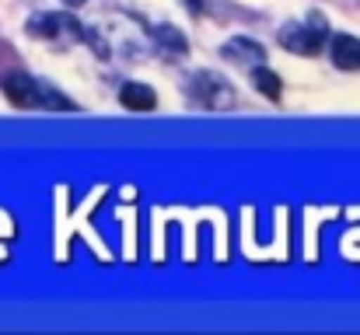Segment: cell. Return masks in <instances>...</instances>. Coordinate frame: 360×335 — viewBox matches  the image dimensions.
<instances>
[{"label":"cell","instance_id":"cell-1","mask_svg":"<svg viewBox=\"0 0 360 335\" xmlns=\"http://www.w3.org/2000/svg\"><path fill=\"white\" fill-rule=\"evenodd\" d=\"M4 95L21 105V109H60V112H70L74 102L67 95H60L53 84L46 81H35L28 74H7L4 77Z\"/></svg>","mask_w":360,"mask_h":335},{"label":"cell","instance_id":"cell-6","mask_svg":"<svg viewBox=\"0 0 360 335\" xmlns=\"http://www.w3.org/2000/svg\"><path fill=\"white\" fill-rule=\"evenodd\" d=\"M333 63L340 70H360V39L357 35H336L333 39Z\"/></svg>","mask_w":360,"mask_h":335},{"label":"cell","instance_id":"cell-5","mask_svg":"<svg viewBox=\"0 0 360 335\" xmlns=\"http://www.w3.org/2000/svg\"><path fill=\"white\" fill-rule=\"evenodd\" d=\"M120 102L126 105V109H133V112H150L154 105H158V95H154V88H150V84L129 81V84H122Z\"/></svg>","mask_w":360,"mask_h":335},{"label":"cell","instance_id":"cell-10","mask_svg":"<svg viewBox=\"0 0 360 335\" xmlns=\"http://www.w3.org/2000/svg\"><path fill=\"white\" fill-rule=\"evenodd\" d=\"M63 4H67V7H81L84 0H63Z\"/></svg>","mask_w":360,"mask_h":335},{"label":"cell","instance_id":"cell-7","mask_svg":"<svg viewBox=\"0 0 360 335\" xmlns=\"http://www.w3.org/2000/svg\"><path fill=\"white\" fill-rule=\"evenodd\" d=\"M224 53L235 56V60H248V63H262V56H266V49L259 42H252V39H231L224 46Z\"/></svg>","mask_w":360,"mask_h":335},{"label":"cell","instance_id":"cell-9","mask_svg":"<svg viewBox=\"0 0 360 335\" xmlns=\"http://www.w3.org/2000/svg\"><path fill=\"white\" fill-rule=\"evenodd\" d=\"M252 84L266 95V98H280V77L273 74V70H266V67H255L252 70Z\"/></svg>","mask_w":360,"mask_h":335},{"label":"cell","instance_id":"cell-8","mask_svg":"<svg viewBox=\"0 0 360 335\" xmlns=\"http://www.w3.org/2000/svg\"><path fill=\"white\" fill-rule=\"evenodd\" d=\"M154 42L161 46V49H168V53H186V39H182V32L179 28H172V25H161V28H154Z\"/></svg>","mask_w":360,"mask_h":335},{"label":"cell","instance_id":"cell-3","mask_svg":"<svg viewBox=\"0 0 360 335\" xmlns=\"http://www.w3.org/2000/svg\"><path fill=\"white\" fill-rule=\"evenodd\" d=\"M28 32L35 39H49V42H70V39H81V25L70 18V14H35L28 21Z\"/></svg>","mask_w":360,"mask_h":335},{"label":"cell","instance_id":"cell-2","mask_svg":"<svg viewBox=\"0 0 360 335\" xmlns=\"http://www.w3.org/2000/svg\"><path fill=\"white\" fill-rule=\"evenodd\" d=\"M326 39H329V28H326L322 18H311V25L290 21V25L280 28V42H283L290 53H301V56H315V53L326 46Z\"/></svg>","mask_w":360,"mask_h":335},{"label":"cell","instance_id":"cell-4","mask_svg":"<svg viewBox=\"0 0 360 335\" xmlns=\"http://www.w3.org/2000/svg\"><path fill=\"white\" fill-rule=\"evenodd\" d=\"M189 91L207 105V109H217V105H228L231 102V91H228V81L217 77V74H196Z\"/></svg>","mask_w":360,"mask_h":335}]
</instances>
